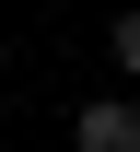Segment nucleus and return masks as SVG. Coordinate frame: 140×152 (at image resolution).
<instances>
[{
  "label": "nucleus",
  "mask_w": 140,
  "mask_h": 152,
  "mask_svg": "<svg viewBox=\"0 0 140 152\" xmlns=\"http://www.w3.org/2000/svg\"><path fill=\"white\" fill-rule=\"evenodd\" d=\"M117 70L140 82V12H117Z\"/></svg>",
  "instance_id": "f03ea898"
},
{
  "label": "nucleus",
  "mask_w": 140,
  "mask_h": 152,
  "mask_svg": "<svg viewBox=\"0 0 140 152\" xmlns=\"http://www.w3.org/2000/svg\"><path fill=\"white\" fill-rule=\"evenodd\" d=\"M70 140H82V152H140V105H117V94L82 105V117H70Z\"/></svg>",
  "instance_id": "f257e3e1"
}]
</instances>
